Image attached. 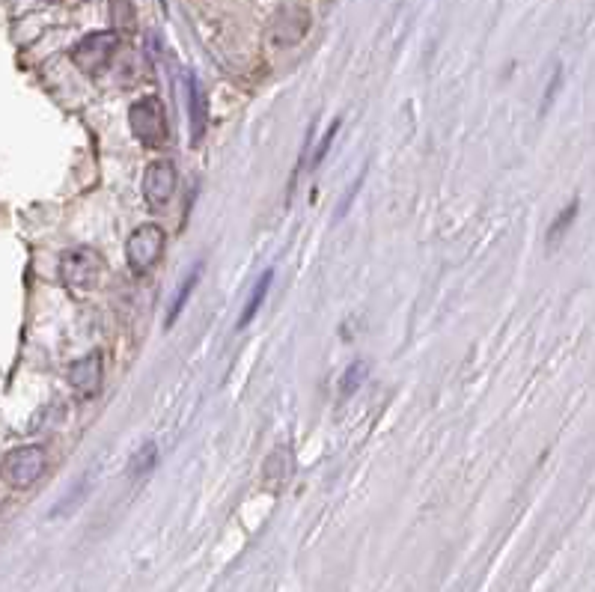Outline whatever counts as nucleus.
<instances>
[{
	"label": "nucleus",
	"mask_w": 595,
	"mask_h": 592,
	"mask_svg": "<svg viewBox=\"0 0 595 592\" xmlns=\"http://www.w3.org/2000/svg\"><path fill=\"white\" fill-rule=\"evenodd\" d=\"M140 191H143V200H146L152 209L167 206L170 197L176 194V167H173V161H167V158L152 161V164L146 167V173H143Z\"/></svg>",
	"instance_id": "obj_6"
},
{
	"label": "nucleus",
	"mask_w": 595,
	"mask_h": 592,
	"mask_svg": "<svg viewBox=\"0 0 595 592\" xmlns=\"http://www.w3.org/2000/svg\"><path fill=\"white\" fill-rule=\"evenodd\" d=\"M307 27H310V15L304 6H283L271 18V39L277 45H295L304 39Z\"/></svg>",
	"instance_id": "obj_7"
},
{
	"label": "nucleus",
	"mask_w": 595,
	"mask_h": 592,
	"mask_svg": "<svg viewBox=\"0 0 595 592\" xmlns=\"http://www.w3.org/2000/svg\"><path fill=\"white\" fill-rule=\"evenodd\" d=\"M271 283H274V271L268 268L265 274H259L256 286H253V292H250V298H247V304H244V310H241V316H238V331H241V328H247V325L256 319V313H259V307H262V301H265V295H268Z\"/></svg>",
	"instance_id": "obj_11"
},
{
	"label": "nucleus",
	"mask_w": 595,
	"mask_h": 592,
	"mask_svg": "<svg viewBox=\"0 0 595 592\" xmlns=\"http://www.w3.org/2000/svg\"><path fill=\"white\" fill-rule=\"evenodd\" d=\"M128 128L137 143L146 149H161L170 140V125H167V111L158 96H143L128 108Z\"/></svg>",
	"instance_id": "obj_1"
},
{
	"label": "nucleus",
	"mask_w": 595,
	"mask_h": 592,
	"mask_svg": "<svg viewBox=\"0 0 595 592\" xmlns=\"http://www.w3.org/2000/svg\"><path fill=\"white\" fill-rule=\"evenodd\" d=\"M164 244H167V233L158 224L137 227L125 241V262H128L131 274L134 277H146L161 262Z\"/></svg>",
	"instance_id": "obj_3"
},
{
	"label": "nucleus",
	"mask_w": 595,
	"mask_h": 592,
	"mask_svg": "<svg viewBox=\"0 0 595 592\" xmlns=\"http://www.w3.org/2000/svg\"><path fill=\"white\" fill-rule=\"evenodd\" d=\"M69 384L75 387L78 396L84 399H93L102 387V355L99 352H90L87 357L75 360L69 366Z\"/></svg>",
	"instance_id": "obj_8"
},
{
	"label": "nucleus",
	"mask_w": 595,
	"mask_h": 592,
	"mask_svg": "<svg viewBox=\"0 0 595 592\" xmlns=\"http://www.w3.org/2000/svg\"><path fill=\"white\" fill-rule=\"evenodd\" d=\"M185 87H188V119H191V143H200L209 125V102L200 87V81L185 72Z\"/></svg>",
	"instance_id": "obj_9"
},
{
	"label": "nucleus",
	"mask_w": 595,
	"mask_h": 592,
	"mask_svg": "<svg viewBox=\"0 0 595 592\" xmlns=\"http://www.w3.org/2000/svg\"><path fill=\"white\" fill-rule=\"evenodd\" d=\"M337 131H340V119H334V122L328 125V131H325V137H322V143H319V149H316V155H313V167H319V164L325 161V155H328V149H331Z\"/></svg>",
	"instance_id": "obj_15"
},
{
	"label": "nucleus",
	"mask_w": 595,
	"mask_h": 592,
	"mask_svg": "<svg viewBox=\"0 0 595 592\" xmlns=\"http://www.w3.org/2000/svg\"><path fill=\"white\" fill-rule=\"evenodd\" d=\"M366 369H369V363H366V360H355V363L346 369V375H343V381H340V390H343V396H352L357 387L366 381Z\"/></svg>",
	"instance_id": "obj_14"
},
{
	"label": "nucleus",
	"mask_w": 595,
	"mask_h": 592,
	"mask_svg": "<svg viewBox=\"0 0 595 592\" xmlns=\"http://www.w3.org/2000/svg\"><path fill=\"white\" fill-rule=\"evenodd\" d=\"M48 468V453L39 444H27V447H15L0 459V479L15 488L24 491L30 485H36Z\"/></svg>",
	"instance_id": "obj_2"
},
{
	"label": "nucleus",
	"mask_w": 595,
	"mask_h": 592,
	"mask_svg": "<svg viewBox=\"0 0 595 592\" xmlns=\"http://www.w3.org/2000/svg\"><path fill=\"white\" fill-rule=\"evenodd\" d=\"M578 212H581V203H578V200H572V203H569V206L563 209V215H560V218L554 221L551 233H548V241H551V244H557L560 238L569 233V227H572V221L578 218Z\"/></svg>",
	"instance_id": "obj_13"
},
{
	"label": "nucleus",
	"mask_w": 595,
	"mask_h": 592,
	"mask_svg": "<svg viewBox=\"0 0 595 592\" xmlns=\"http://www.w3.org/2000/svg\"><path fill=\"white\" fill-rule=\"evenodd\" d=\"M203 268H206V262L200 259V262L185 274V280H182V286H179V292H176V298H173V307H170V313H167V328H173V325H176V319L182 316V310H185V304H188L191 292H194V289H197V283H200Z\"/></svg>",
	"instance_id": "obj_10"
},
{
	"label": "nucleus",
	"mask_w": 595,
	"mask_h": 592,
	"mask_svg": "<svg viewBox=\"0 0 595 592\" xmlns=\"http://www.w3.org/2000/svg\"><path fill=\"white\" fill-rule=\"evenodd\" d=\"M117 48L119 33H114V30L87 33V36L72 48V63H75L84 75L96 78V75H102V72L108 69V63L114 60Z\"/></svg>",
	"instance_id": "obj_5"
},
{
	"label": "nucleus",
	"mask_w": 595,
	"mask_h": 592,
	"mask_svg": "<svg viewBox=\"0 0 595 592\" xmlns=\"http://www.w3.org/2000/svg\"><path fill=\"white\" fill-rule=\"evenodd\" d=\"M105 274V259L93 247H72L60 256V280L69 289H93Z\"/></svg>",
	"instance_id": "obj_4"
},
{
	"label": "nucleus",
	"mask_w": 595,
	"mask_h": 592,
	"mask_svg": "<svg viewBox=\"0 0 595 592\" xmlns=\"http://www.w3.org/2000/svg\"><path fill=\"white\" fill-rule=\"evenodd\" d=\"M155 465H158V447H155L152 441H146V444H140V447L134 450V456L128 459V476H131V479H140V476L149 474Z\"/></svg>",
	"instance_id": "obj_12"
}]
</instances>
